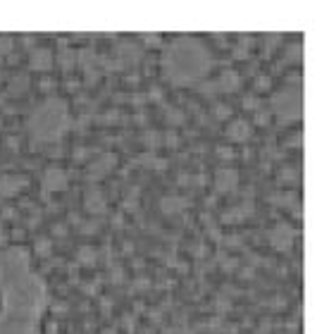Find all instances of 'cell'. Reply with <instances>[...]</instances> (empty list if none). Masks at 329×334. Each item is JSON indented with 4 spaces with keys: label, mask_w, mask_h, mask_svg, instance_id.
I'll return each mask as SVG.
<instances>
[{
    "label": "cell",
    "mask_w": 329,
    "mask_h": 334,
    "mask_svg": "<svg viewBox=\"0 0 329 334\" xmlns=\"http://www.w3.org/2000/svg\"><path fill=\"white\" fill-rule=\"evenodd\" d=\"M215 308H217V313H224V310H229V308H231V303H229L227 298L222 296V298H217V301H215Z\"/></svg>",
    "instance_id": "obj_22"
},
{
    "label": "cell",
    "mask_w": 329,
    "mask_h": 334,
    "mask_svg": "<svg viewBox=\"0 0 329 334\" xmlns=\"http://www.w3.org/2000/svg\"><path fill=\"white\" fill-rule=\"evenodd\" d=\"M74 160H76V163H81V160H86V155H89V148H86V146H79V148H74Z\"/></svg>",
    "instance_id": "obj_19"
},
{
    "label": "cell",
    "mask_w": 329,
    "mask_h": 334,
    "mask_svg": "<svg viewBox=\"0 0 329 334\" xmlns=\"http://www.w3.org/2000/svg\"><path fill=\"white\" fill-rule=\"evenodd\" d=\"M217 155L222 158V160H231V158H234V148H229V146H219Z\"/></svg>",
    "instance_id": "obj_17"
},
{
    "label": "cell",
    "mask_w": 329,
    "mask_h": 334,
    "mask_svg": "<svg viewBox=\"0 0 329 334\" xmlns=\"http://www.w3.org/2000/svg\"><path fill=\"white\" fill-rule=\"evenodd\" d=\"M296 177H298L296 167H282L279 170V181H296Z\"/></svg>",
    "instance_id": "obj_15"
},
{
    "label": "cell",
    "mask_w": 329,
    "mask_h": 334,
    "mask_svg": "<svg viewBox=\"0 0 329 334\" xmlns=\"http://www.w3.org/2000/svg\"><path fill=\"white\" fill-rule=\"evenodd\" d=\"M238 79H241V77H238L234 70H224V72L219 74V79L215 86L222 91H234V89H238Z\"/></svg>",
    "instance_id": "obj_10"
},
{
    "label": "cell",
    "mask_w": 329,
    "mask_h": 334,
    "mask_svg": "<svg viewBox=\"0 0 329 334\" xmlns=\"http://www.w3.org/2000/svg\"><path fill=\"white\" fill-rule=\"evenodd\" d=\"M243 108H248V110H260V98H258L256 93H248V96H243Z\"/></svg>",
    "instance_id": "obj_16"
},
{
    "label": "cell",
    "mask_w": 329,
    "mask_h": 334,
    "mask_svg": "<svg viewBox=\"0 0 329 334\" xmlns=\"http://www.w3.org/2000/svg\"><path fill=\"white\" fill-rule=\"evenodd\" d=\"M164 334H193L189 327H172V332H164Z\"/></svg>",
    "instance_id": "obj_25"
},
{
    "label": "cell",
    "mask_w": 329,
    "mask_h": 334,
    "mask_svg": "<svg viewBox=\"0 0 329 334\" xmlns=\"http://www.w3.org/2000/svg\"><path fill=\"white\" fill-rule=\"evenodd\" d=\"M93 232H98V222H93V220H86L81 225V234H93Z\"/></svg>",
    "instance_id": "obj_18"
},
{
    "label": "cell",
    "mask_w": 329,
    "mask_h": 334,
    "mask_svg": "<svg viewBox=\"0 0 329 334\" xmlns=\"http://www.w3.org/2000/svg\"><path fill=\"white\" fill-rule=\"evenodd\" d=\"M84 208L89 210L91 215H103L108 210V201H105V196H103L101 191H89L84 196Z\"/></svg>",
    "instance_id": "obj_6"
},
{
    "label": "cell",
    "mask_w": 329,
    "mask_h": 334,
    "mask_svg": "<svg viewBox=\"0 0 329 334\" xmlns=\"http://www.w3.org/2000/svg\"><path fill=\"white\" fill-rule=\"evenodd\" d=\"M110 280L112 282H124V270H122V268H112V270H110Z\"/></svg>",
    "instance_id": "obj_21"
},
{
    "label": "cell",
    "mask_w": 329,
    "mask_h": 334,
    "mask_svg": "<svg viewBox=\"0 0 329 334\" xmlns=\"http://www.w3.org/2000/svg\"><path fill=\"white\" fill-rule=\"evenodd\" d=\"M27 184L24 177H17V174H0V196H5V198H12V196H17L22 186Z\"/></svg>",
    "instance_id": "obj_4"
},
{
    "label": "cell",
    "mask_w": 329,
    "mask_h": 334,
    "mask_svg": "<svg viewBox=\"0 0 329 334\" xmlns=\"http://www.w3.org/2000/svg\"><path fill=\"white\" fill-rule=\"evenodd\" d=\"M160 208L167 215H179V213H184V210L189 208V201L184 198V196H164Z\"/></svg>",
    "instance_id": "obj_8"
},
{
    "label": "cell",
    "mask_w": 329,
    "mask_h": 334,
    "mask_svg": "<svg viewBox=\"0 0 329 334\" xmlns=\"http://www.w3.org/2000/svg\"><path fill=\"white\" fill-rule=\"evenodd\" d=\"M98 258V253L93 246H81V248H76V262L79 265H93Z\"/></svg>",
    "instance_id": "obj_11"
},
{
    "label": "cell",
    "mask_w": 329,
    "mask_h": 334,
    "mask_svg": "<svg viewBox=\"0 0 329 334\" xmlns=\"http://www.w3.org/2000/svg\"><path fill=\"white\" fill-rule=\"evenodd\" d=\"M10 50H12V38L0 36V53H10Z\"/></svg>",
    "instance_id": "obj_20"
},
{
    "label": "cell",
    "mask_w": 329,
    "mask_h": 334,
    "mask_svg": "<svg viewBox=\"0 0 329 334\" xmlns=\"http://www.w3.org/2000/svg\"><path fill=\"white\" fill-rule=\"evenodd\" d=\"M50 64H53V50L46 48V45H38L36 50L31 53V67L46 72V70H50Z\"/></svg>",
    "instance_id": "obj_7"
},
{
    "label": "cell",
    "mask_w": 329,
    "mask_h": 334,
    "mask_svg": "<svg viewBox=\"0 0 329 334\" xmlns=\"http://www.w3.org/2000/svg\"><path fill=\"white\" fill-rule=\"evenodd\" d=\"M34 251H36L38 255H50V253H53V236H48V234L36 236V241H34Z\"/></svg>",
    "instance_id": "obj_12"
},
{
    "label": "cell",
    "mask_w": 329,
    "mask_h": 334,
    "mask_svg": "<svg viewBox=\"0 0 329 334\" xmlns=\"http://www.w3.org/2000/svg\"><path fill=\"white\" fill-rule=\"evenodd\" d=\"M184 119H186V115H184V110H179V108H167V122L170 124H184Z\"/></svg>",
    "instance_id": "obj_13"
},
{
    "label": "cell",
    "mask_w": 329,
    "mask_h": 334,
    "mask_svg": "<svg viewBox=\"0 0 329 334\" xmlns=\"http://www.w3.org/2000/svg\"><path fill=\"white\" fill-rule=\"evenodd\" d=\"M256 122H258V124H270V112L256 110Z\"/></svg>",
    "instance_id": "obj_23"
},
{
    "label": "cell",
    "mask_w": 329,
    "mask_h": 334,
    "mask_svg": "<svg viewBox=\"0 0 329 334\" xmlns=\"http://www.w3.org/2000/svg\"><path fill=\"white\" fill-rule=\"evenodd\" d=\"M293 236H296V232H293L289 225H284V222H279V225L274 227V229H270L267 232V244L272 246L274 251H289L293 244Z\"/></svg>",
    "instance_id": "obj_1"
},
{
    "label": "cell",
    "mask_w": 329,
    "mask_h": 334,
    "mask_svg": "<svg viewBox=\"0 0 329 334\" xmlns=\"http://www.w3.org/2000/svg\"><path fill=\"white\" fill-rule=\"evenodd\" d=\"M224 131H227V139L236 141V144H243V141L251 139V124H248L246 119H231Z\"/></svg>",
    "instance_id": "obj_5"
},
{
    "label": "cell",
    "mask_w": 329,
    "mask_h": 334,
    "mask_svg": "<svg viewBox=\"0 0 329 334\" xmlns=\"http://www.w3.org/2000/svg\"><path fill=\"white\" fill-rule=\"evenodd\" d=\"M270 82H272L270 77H258V84H256V89H258V91H263V89H270Z\"/></svg>",
    "instance_id": "obj_24"
},
{
    "label": "cell",
    "mask_w": 329,
    "mask_h": 334,
    "mask_svg": "<svg viewBox=\"0 0 329 334\" xmlns=\"http://www.w3.org/2000/svg\"><path fill=\"white\" fill-rule=\"evenodd\" d=\"M41 184H43L46 191H64L67 184H69V177H67V172H64L62 167H48V170L43 172Z\"/></svg>",
    "instance_id": "obj_2"
},
{
    "label": "cell",
    "mask_w": 329,
    "mask_h": 334,
    "mask_svg": "<svg viewBox=\"0 0 329 334\" xmlns=\"http://www.w3.org/2000/svg\"><path fill=\"white\" fill-rule=\"evenodd\" d=\"M5 239H8V236H5V232H3V229H0V246L5 244Z\"/></svg>",
    "instance_id": "obj_26"
},
{
    "label": "cell",
    "mask_w": 329,
    "mask_h": 334,
    "mask_svg": "<svg viewBox=\"0 0 329 334\" xmlns=\"http://www.w3.org/2000/svg\"><path fill=\"white\" fill-rule=\"evenodd\" d=\"M229 115H231V110H229L227 103H215V108H212V117L222 122V119H227Z\"/></svg>",
    "instance_id": "obj_14"
},
{
    "label": "cell",
    "mask_w": 329,
    "mask_h": 334,
    "mask_svg": "<svg viewBox=\"0 0 329 334\" xmlns=\"http://www.w3.org/2000/svg\"><path fill=\"white\" fill-rule=\"evenodd\" d=\"M238 184V172L231 170V167H222L217 170V177H215V189L219 193H227V191H234Z\"/></svg>",
    "instance_id": "obj_3"
},
{
    "label": "cell",
    "mask_w": 329,
    "mask_h": 334,
    "mask_svg": "<svg viewBox=\"0 0 329 334\" xmlns=\"http://www.w3.org/2000/svg\"><path fill=\"white\" fill-rule=\"evenodd\" d=\"M115 167V155H101L91 163V174L93 179H101L103 174H108L110 170Z\"/></svg>",
    "instance_id": "obj_9"
}]
</instances>
